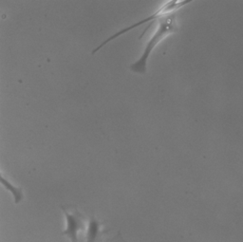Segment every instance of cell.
<instances>
[{"label":"cell","instance_id":"obj_1","mask_svg":"<svg viewBox=\"0 0 243 242\" xmlns=\"http://www.w3.org/2000/svg\"><path fill=\"white\" fill-rule=\"evenodd\" d=\"M179 30V25L177 21V15L175 12L170 13L161 18L158 21V26L156 31L154 32L152 37L148 40L145 45L141 57L137 61L129 66V69L135 73L145 74L147 70V61L153 49L162 42L164 38L172 33H175Z\"/></svg>","mask_w":243,"mask_h":242},{"label":"cell","instance_id":"obj_2","mask_svg":"<svg viewBox=\"0 0 243 242\" xmlns=\"http://www.w3.org/2000/svg\"><path fill=\"white\" fill-rule=\"evenodd\" d=\"M190 2L191 1H185V0L165 1V2L163 3V5L161 6V7H160L154 13L151 14V15H149V16H147L146 18L143 19V20L139 21V22H137V23L132 24L131 26H128V27H126V28L121 29V30L117 31L116 33H114L113 35H111V36L108 37L107 39H105V41L102 43L101 45H99L96 48H94V49L92 50L91 54H95L96 52L98 51V50H100L101 48L104 47V46H105L107 43H109L110 41H112V40L116 39L117 37L121 36L122 34H124V33H126L127 31H129V30H131V29H133V28H137V27H140V26H142V25H143V24L147 23V22H151V25H152L153 22H156V21L158 22L161 18L164 17V16H166V15H168V14L173 13V12H176L178 9H180L181 8L184 7L185 5L189 4ZM150 27H151V26H150Z\"/></svg>","mask_w":243,"mask_h":242},{"label":"cell","instance_id":"obj_3","mask_svg":"<svg viewBox=\"0 0 243 242\" xmlns=\"http://www.w3.org/2000/svg\"><path fill=\"white\" fill-rule=\"evenodd\" d=\"M66 218V228L61 233L62 236H66L71 242H78V234L85 230L86 221L81 212L78 211L76 207L66 208L61 206Z\"/></svg>","mask_w":243,"mask_h":242},{"label":"cell","instance_id":"obj_4","mask_svg":"<svg viewBox=\"0 0 243 242\" xmlns=\"http://www.w3.org/2000/svg\"><path fill=\"white\" fill-rule=\"evenodd\" d=\"M104 233L105 231H103V223L94 216L90 217L86 227V242H96L98 237Z\"/></svg>","mask_w":243,"mask_h":242}]
</instances>
